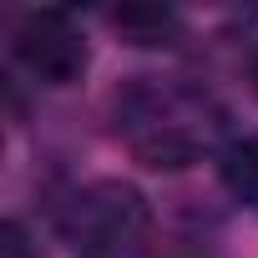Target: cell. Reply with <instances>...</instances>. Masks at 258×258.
I'll list each match as a JSON object with an SVG mask.
<instances>
[{
    "label": "cell",
    "mask_w": 258,
    "mask_h": 258,
    "mask_svg": "<svg viewBox=\"0 0 258 258\" xmlns=\"http://www.w3.org/2000/svg\"><path fill=\"white\" fill-rule=\"evenodd\" d=\"M111 121L121 147L152 172H182L208 152H223V106L187 81L137 76L111 101Z\"/></svg>",
    "instance_id": "1"
},
{
    "label": "cell",
    "mask_w": 258,
    "mask_h": 258,
    "mask_svg": "<svg viewBox=\"0 0 258 258\" xmlns=\"http://www.w3.org/2000/svg\"><path fill=\"white\" fill-rule=\"evenodd\" d=\"M56 233L76 258H137L152 238V203L121 177H91L61 198Z\"/></svg>",
    "instance_id": "2"
},
{
    "label": "cell",
    "mask_w": 258,
    "mask_h": 258,
    "mask_svg": "<svg viewBox=\"0 0 258 258\" xmlns=\"http://www.w3.org/2000/svg\"><path fill=\"white\" fill-rule=\"evenodd\" d=\"M11 56L36 86L51 91L76 86L91 66V46L66 11H26L11 31Z\"/></svg>",
    "instance_id": "3"
},
{
    "label": "cell",
    "mask_w": 258,
    "mask_h": 258,
    "mask_svg": "<svg viewBox=\"0 0 258 258\" xmlns=\"http://www.w3.org/2000/svg\"><path fill=\"white\" fill-rule=\"evenodd\" d=\"M218 182L233 203L243 208H258V132H243V137H228L223 152H218Z\"/></svg>",
    "instance_id": "4"
},
{
    "label": "cell",
    "mask_w": 258,
    "mask_h": 258,
    "mask_svg": "<svg viewBox=\"0 0 258 258\" xmlns=\"http://www.w3.org/2000/svg\"><path fill=\"white\" fill-rule=\"evenodd\" d=\"M111 26L132 41V46H172V36L182 31L177 16L162 11V6H121V11L111 16Z\"/></svg>",
    "instance_id": "5"
},
{
    "label": "cell",
    "mask_w": 258,
    "mask_h": 258,
    "mask_svg": "<svg viewBox=\"0 0 258 258\" xmlns=\"http://www.w3.org/2000/svg\"><path fill=\"white\" fill-rule=\"evenodd\" d=\"M0 258H36V253H31V238H26V228H21L16 218L0 228Z\"/></svg>",
    "instance_id": "6"
},
{
    "label": "cell",
    "mask_w": 258,
    "mask_h": 258,
    "mask_svg": "<svg viewBox=\"0 0 258 258\" xmlns=\"http://www.w3.org/2000/svg\"><path fill=\"white\" fill-rule=\"evenodd\" d=\"M248 76H253V91H258V51H253V66H248Z\"/></svg>",
    "instance_id": "7"
}]
</instances>
